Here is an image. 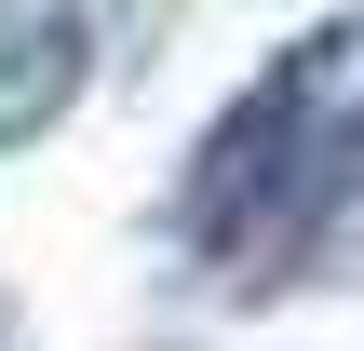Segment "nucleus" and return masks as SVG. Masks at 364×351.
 <instances>
[{
  "label": "nucleus",
  "instance_id": "obj_1",
  "mask_svg": "<svg viewBox=\"0 0 364 351\" xmlns=\"http://www.w3.org/2000/svg\"><path fill=\"white\" fill-rule=\"evenodd\" d=\"M68 81H81V27L54 0H14L0 14V135H41L68 108Z\"/></svg>",
  "mask_w": 364,
  "mask_h": 351
}]
</instances>
